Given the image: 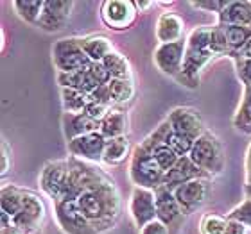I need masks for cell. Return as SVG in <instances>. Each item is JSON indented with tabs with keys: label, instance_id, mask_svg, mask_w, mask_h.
Instances as JSON below:
<instances>
[{
	"label": "cell",
	"instance_id": "1",
	"mask_svg": "<svg viewBox=\"0 0 251 234\" xmlns=\"http://www.w3.org/2000/svg\"><path fill=\"white\" fill-rule=\"evenodd\" d=\"M77 204L84 216L99 229H108L121 213V198L113 182L108 181L102 186L88 190L77 198Z\"/></svg>",
	"mask_w": 251,
	"mask_h": 234
},
{
	"label": "cell",
	"instance_id": "2",
	"mask_svg": "<svg viewBox=\"0 0 251 234\" xmlns=\"http://www.w3.org/2000/svg\"><path fill=\"white\" fill-rule=\"evenodd\" d=\"M68 163H70V175H68L67 188H65L63 197L59 200H77L84 191L95 190V188L102 186L104 182L110 181L104 173H100L99 170L88 167L84 161H79L75 157Z\"/></svg>",
	"mask_w": 251,
	"mask_h": 234
},
{
	"label": "cell",
	"instance_id": "3",
	"mask_svg": "<svg viewBox=\"0 0 251 234\" xmlns=\"http://www.w3.org/2000/svg\"><path fill=\"white\" fill-rule=\"evenodd\" d=\"M210 29L212 27H198L190 32L185 48L183 75L194 79L204 68V64L214 58V52L210 48Z\"/></svg>",
	"mask_w": 251,
	"mask_h": 234
},
{
	"label": "cell",
	"instance_id": "4",
	"mask_svg": "<svg viewBox=\"0 0 251 234\" xmlns=\"http://www.w3.org/2000/svg\"><path fill=\"white\" fill-rule=\"evenodd\" d=\"M188 157L198 168H201L206 175H217L225 168V154L221 141L212 132H204L194 141V147Z\"/></svg>",
	"mask_w": 251,
	"mask_h": 234
},
{
	"label": "cell",
	"instance_id": "5",
	"mask_svg": "<svg viewBox=\"0 0 251 234\" xmlns=\"http://www.w3.org/2000/svg\"><path fill=\"white\" fill-rule=\"evenodd\" d=\"M129 177L133 184L138 188H147V190H158L163 184V172L160 165L154 161L152 154L142 145H138L133 152L129 165Z\"/></svg>",
	"mask_w": 251,
	"mask_h": 234
},
{
	"label": "cell",
	"instance_id": "6",
	"mask_svg": "<svg viewBox=\"0 0 251 234\" xmlns=\"http://www.w3.org/2000/svg\"><path fill=\"white\" fill-rule=\"evenodd\" d=\"M54 64L58 68V73H74L81 72L92 64L90 58L83 48V43L77 38H65L54 45L52 50Z\"/></svg>",
	"mask_w": 251,
	"mask_h": 234
},
{
	"label": "cell",
	"instance_id": "7",
	"mask_svg": "<svg viewBox=\"0 0 251 234\" xmlns=\"http://www.w3.org/2000/svg\"><path fill=\"white\" fill-rule=\"evenodd\" d=\"M56 220L63 233L67 234H97V227L90 222L79 208L77 200H58L54 202Z\"/></svg>",
	"mask_w": 251,
	"mask_h": 234
},
{
	"label": "cell",
	"instance_id": "8",
	"mask_svg": "<svg viewBox=\"0 0 251 234\" xmlns=\"http://www.w3.org/2000/svg\"><path fill=\"white\" fill-rule=\"evenodd\" d=\"M138 9L131 0H106L100 5V18L113 31L129 29L136 20Z\"/></svg>",
	"mask_w": 251,
	"mask_h": 234
},
{
	"label": "cell",
	"instance_id": "9",
	"mask_svg": "<svg viewBox=\"0 0 251 234\" xmlns=\"http://www.w3.org/2000/svg\"><path fill=\"white\" fill-rule=\"evenodd\" d=\"M129 213L138 229H142V227H146L147 224L158 220L156 193H154V190L135 186V190L131 193Z\"/></svg>",
	"mask_w": 251,
	"mask_h": 234
},
{
	"label": "cell",
	"instance_id": "10",
	"mask_svg": "<svg viewBox=\"0 0 251 234\" xmlns=\"http://www.w3.org/2000/svg\"><path fill=\"white\" fill-rule=\"evenodd\" d=\"M210 193V181L208 179H194L179 188L174 190V197L178 200L179 208L183 211V214L196 213L208 198Z\"/></svg>",
	"mask_w": 251,
	"mask_h": 234
},
{
	"label": "cell",
	"instance_id": "11",
	"mask_svg": "<svg viewBox=\"0 0 251 234\" xmlns=\"http://www.w3.org/2000/svg\"><path fill=\"white\" fill-rule=\"evenodd\" d=\"M68 175H70V163L68 161L47 163L40 175V186H42L43 193L54 198V202L59 200L67 188Z\"/></svg>",
	"mask_w": 251,
	"mask_h": 234
},
{
	"label": "cell",
	"instance_id": "12",
	"mask_svg": "<svg viewBox=\"0 0 251 234\" xmlns=\"http://www.w3.org/2000/svg\"><path fill=\"white\" fill-rule=\"evenodd\" d=\"M106 143L108 140L102 136V132H92L68 141V152L79 161L99 163L104 157Z\"/></svg>",
	"mask_w": 251,
	"mask_h": 234
},
{
	"label": "cell",
	"instance_id": "13",
	"mask_svg": "<svg viewBox=\"0 0 251 234\" xmlns=\"http://www.w3.org/2000/svg\"><path fill=\"white\" fill-rule=\"evenodd\" d=\"M167 122L171 124V129L176 132V134L183 136L187 140L196 141L199 136H203L206 130H204L203 120L199 118V115L194 109H188V107H178L174 109L171 115H169Z\"/></svg>",
	"mask_w": 251,
	"mask_h": 234
},
{
	"label": "cell",
	"instance_id": "14",
	"mask_svg": "<svg viewBox=\"0 0 251 234\" xmlns=\"http://www.w3.org/2000/svg\"><path fill=\"white\" fill-rule=\"evenodd\" d=\"M43 216H45V206H43L42 198L32 193H25L24 206H22L20 213L13 218V224L24 234H32L40 229Z\"/></svg>",
	"mask_w": 251,
	"mask_h": 234
},
{
	"label": "cell",
	"instance_id": "15",
	"mask_svg": "<svg viewBox=\"0 0 251 234\" xmlns=\"http://www.w3.org/2000/svg\"><path fill=\"white\" fill-rule=\"evenodd\" d=\"M185 48H187V42L176 43H163L154 50V63L160 72L165 75H176L183 70V61H185Z\"/></svg>",
	"mask_w": 251,
	"mask_h": 234
},
{
	"label": "cell",
	"instance_id": "16",
	"mask_svg": "<svg viewBox=\"0 0 251 234\" xmlns=\"http://www.w3.org/2000/svg\"><path fill=\"white\" fill-rule=\"evenodd\" d=\"M74 9V2H61V0H47L43 7L42 20L38 23L40 29L47 32H58L67 25L70 13Z\"/></svg>",
	"mask_w": 251,
	"mask_h": 234
},
{
	"label": "cell",
	"instance_id": "17",
	"mask_svg": "<svg viewBox=\"0 0 251 234\" xmlns=\"http://www.w3.org/2000/svg\"><path fill=\"white\" fill-rule=\"evenodd\" d=\"M194 179H208V175L201 168L196 167L190 157L185 156V157H179L178 163L165 173L162 186L169 188L171 191H174L176 188H179L181 184H185L188 181H194Z\"/></svg>",
	"mask_w": 251,
	"mask_h": 234
},
{
	"label": "cell",
	"instance_id": "18",
	"mask_svg": "<svg viewBox=\"0 0 251 234\" xmlns=\"http://www.w3.org/2000/svg\"><path fill=\"white\" fill-rule=\"evenodd\" d=\"M154 193H156L158 220L163 222L167 227L176 225L179 222V218L183 216V211H181L178 200L174 197V191H171L165 186H160L158 190H154Z\"/></svg>",
	"mask_w": 251,
	"mask_h": 234
},
{
	"label": "cell",
	"instance_id": "19",
	"mask_svg": "<svg viewBox=\"0 0 251 234\" xmlns=\"http://www.w3.org/2000/svg\"><path fill=\"white\" fill-rule=\"evenodd\" d=\"M183 20L174 13H162L156 23V38L160 45L163 43H176L183 40Z\"/></svg>",
	"mask_w": 251,
	"mask_h": 234
},
{
	"label": "cell",
	"instance_id": "20",
	"mask_svg": "<svg viewBox=\"0 0 251 234\" xmlns=\"http://www.w3.org/2000/svg\"><path fill=\"white\" fill-rule=\"evenodd\" d=\"M63 130L67 140H75L81 136L92 134V132H100V124L92 120L90 116H86L84 113L81 115H63Z\"/></svg>",
	"mask_w": 251,
	"mask_h": 234
},
{
	"label": "cell",
	"instance_id": "21",
	"mask_svg": "<svg viewBox=\"0 0 251 234\" xmlns=\"http://www.w3.org/2000/svg\"><path fill=\"white\" fill-rule=\"evenodd\" d=\"M219 25H242L251 27V2L239 0L231 2L219 13Z\"/></svg>",
	"mask_w": 251,
	"mask_h": 234
},
{
	"label": "cell",
	"instance_id": "22",
	"mask_svg": "<svg viewBox=\"0 0 251 234\" xmlns=\"http://www.w3.org/2000/svg\"><path fill=\"white\" fill-rule=\"evenodd\" d=\"M58 83L61 84V88L75 89V91H81L84 95L94 93L95 89L99 88V84L95 83V79L90 75L88 68L74 73H58Z\"/></svg>",
	"mask_w": 251,
	"mask_h": 234
},
{
	"label": "cell",
	"instance_id": "23",
	"mask_svg": "<svg viewBox=\"0 0 251 234\" xmlns=\"http://www.w3.org/2000/svg\"><path fill=\"white\" fill-rule=\"evenodd\" d=\"M83 43V48L86 56L90 58L92 63H102L111 52H113V47H111V42L106 36H90L81 40Z\"/></svg>",
	"mask_w": 251,
	"mask_h": 234
},
{
	"label": "cell",
	"instance_id": "24",
	"mask_svg": "<svg viewBox=\"0 0 251 234\" xmlns=\"http://www.w3.org/2000/svg\"><path fill=\"white\" fill-rule=\"evenodd\" d=\"M0 206H2V213L9 214L11 218H15L20 213L24 200H25V191H22L20 188L5 184L2 186V195H0Z\"/></svg>",
	"mask_w": 251,
	"mask_h": 234
},
{
	"label": "cell",
	"instance_id": "25",
	"mask_svg": "<svg viewBox=\"0 0 251 234\" xmlns=\"http://www.w3.org/2000/svg\"><path fill=\"white\" fill-rule=\"evenodd\" d=\"M126 130H127V118L121 111H111L110 115L100 122V132L106 140L122 138L126 136Z\"/></svg>",
	"mask_w": 251,
	"mask_h": 234
},
{
	"label": "cell",
	"instance_id": "26",
	"mask_svg": "<svg viewBox=\"0 0 251 234\" xmlns=\"http://www.w3.org/2000/svg\"><path fill=\"white\" fill-rule=\"evenodd\" d=\"M13 7L22 20H25L27 23H32V25H38L42 20L45 2L43 0H15Z\"/></svg>",
	"mask_w": 251,
	"mask_h": 234
},
{
	"label": "cell",
	"instance_id": "27",
	"mask_svg": "<svg viewBox=\"0 0 251 234\" xmlns=\"http://www.w3.org/2000/svg\"><path fill=\"white\" fill-rule=\"evenodd\" d=\"M129 154V141L126 136L122 138H113V140H108L106 143V150H104V157H102V161L106 165H111V167H115V165H121V163L126 161V157Z\"/></svg>",
	"mask_w": 251,
	"mask_h": 234
},
{
	"label": "cell",
	"instance_id": "28",
	"mask_svg": "<svg viewBox=\"0 0 251 234\" xmlns=\"http://www.w3.org/2000/svg\"><path fill=\"white\" fill-rule=\"evenodd\" d=\"M225 29L226 42L230 47V52L239 54L242 48L246 47V43L251 40V27L242 25H221Z\"/></svg>",
	"mask_w": 251,
	"mask_h": 234
},
{
	"label": "cell",
	"instance_id": "29",
	"mask_svg": "<svg viewBox=\"0 0 251 234\" xmlns=\"http://www.w3.org/2000/svg\"><path fill=\"white\" fill-rule=\"evenodd\" d=\"M61 97H63V109L68 115H81L84 113L86 106H88V95L81 93V91H75V89L70 88H63L61 89Z\"/></svg>",
	"mask_w": 251,
	"mask_h": 234
},
{
	"label": "cell",
	"instance_id": "30",
	"mask_svg": "<svg viewBox=\"0 0 251 234\" xmlns=\"http://www.w3.org/2000/svg\"><path fill=\"white\" fill-rule=\"evenodd\" d=\"M104 66L110 72L111 79H131V66L129 61L119 52H111L104 59Z\"/></svg>",
	"mask_w": 251,
	"mask_h": 234
},
{
	"label": "cell",
	"instance_id": "31",
	"mask_svg": "<svg viewBox=\"0 0 251 234\" xmlns=\"http://www.w3.org/2000/svg\"><path fill=\"white\" fill-rule=\"evenodd\" d=\"M108 88H110L111 99L117 104L129 102L133 99V95H135V86L131 83V79H111Z\"/></svg>",
	"mask_w": 251,
	"mask_h": 234
},
{
	"label": "cell",
	"instance_id": "32",
	"mask_svg": "<svg viewBox=\"0 0 251 234\" xmlns=\"http://www.w3.org/2000/svg\"><path fill=\"white\" fill-rule=\"evenodd\" d=\"M233 124L241 132L251 134V86H246V89H244V99H242L241 107L237 111Z\"/></svg>",
	"mask_w": 251,
	"mask_h": 234
},
{
	"label": "cell",
	"instance_id": "33",
	"mask_svg": "<svg viewBox=\"0 0 251 234\" xmlns=\"http://www.w3.org/2000/svg\"><path fill=\"white\" fill-rule=\"evenodd\" d=\"M228 218H223L219 214L208 213L199 222V233L201 234H225Z\"/></svg>",
	"mask_w": 251,
	"mask_h": 234
},
{
	"label": "cell",
	"instance_id": "34",
	"mask_svg": "<svg viewBox=\"0 0 251 234\" xmlns=\"http://www.w3.org/2000/svg\"><path fill=\"white\" fill-rule=\"evenodd\" d=\"M210 48H212L214 56L230 52V47H228V42H226L225 29L221 25H215L210 29Z\"/></svg>",
	"mask_w": 251,
	"mask_h": 234
},
{
	"label": "cell",
	"instance_id": "35",
	"mask_svg": "<svg viewBox=\"0 0 251 234\" xmlns=\"http://www.w3.org/2000/svg\"><path fill=\"white\" fill-rule=\"evenodd\" d=\"M167 145L171 147L179 157H185L190 154V150H192L194 141L187 140V138H183V136L176 134V132L171 129V132H169V136H167Z\"/></svg>",
	"mask_w": 251,
	"mask_h": 234
},
{
	"label": "cell",
	"instance_id": "36",
	"mask_svg": "<svg viewBox=\"0 0 251 234\" xmlns=\"http://www.w3.org/2000/svg\"><path fill=\"white\" fill-rule=\"evenodd\" d=\"M228 218L237 220V222H241L242 225H246L248 229H251V198H246L244 202L239 204V206L228 214Z\"/></svg>",
	"mask_w": 251,
	"mask_h": 234
},
{
	"label": "cell",
	"instance_id": "37",
	"mask_svg": "<svg viewBox=\"0 0 251 234\" xmlns=\"http://www.w3.org/2000/svg\"><path fill=\"white\" fill-rule=\"evenodd\" d=\"M110 106L106 104H100V102H94V100H88V106H86V109H84V115L90 116L92 120L95 122H102L106 116L110 115Z\"/></svg>",
	"mask_w": 251,
	"mask_h": 234
},
{
	"label": "cell",
	"instance_id": "38",
	"mask_svg": "<svg viewBox=\"0 0 251 234\" xmlns=\"http://www.w3.org/2000/svg\"><path fill=\"white\" fill-rule=\"evenodd\" d=\"M88 72H90V75L95 79V83L99 84V86L110 84L111 75H110V72L106 70L104 63H92V64L88 66Z\"/></svg>",
	"mask_w": 251,
	"mask_h": 234
},
{
	"label": "cell",
	"instance_id": "39",
	"mask_svg": "<svg viewBox=\"0 0 251 234\" xmlns=\"http://www.w3.org/2000/svg\"><path fill=\"white\" fill-rule=\"evenodd\" d=\"M190 5L196 9H203L206 13H217L219 15L221 11L228 5V0H199V2H190Z\"/></svg>",
	"mask_w": 251,
	"mask_h": 234
},
{
	"label": "cell",
	"instance_id": "40",
	"mask_svg": "<svg viewBox=\"0 0 251 234\" xmlns=\"http://www.w3.org/2000/svg\"><path fill=\"white\" fill-rule=\"evenodd\" d=\"M90 100H94V102H100V104H106L110 106L113 104V99H111V93H110V88H108V84H104V86H99V88L95 89L94 93L88 95Z\"/></svg>",
	"mask_w": 251,
	"mask_h": 234
},
{
	"label": "cell",
	"instance_id": "41",
	"mask_svg": "<svg viewBox=\"0 0 251 234\" xmlns=\"http://www.w3.org/2000/svg\"><path fill=\"white\" fill-rule=\"evenodd\" d=\"M140 234H171L169 233V227L160 220H154L151 224H147L146 227H142Z\"/></svg>",
	"mask_w": 251,
	"mask_h": 234
},
{
	"label": "cell",
	"instance_id": "42",
	"mask_svg": "<svg viewBox=\"0 0 251 234\" xmlns=\"http://www.w3.org/2000/svg\"><path fill=\"white\" fill-rule=\"evenodd\" d=\"M237 68H239V75H241L242 83L246 84V86H251V61L239 59Z\"/></svg>",
	"mask_w": 251,
	"mask_h": 234
},
{
	"label": "cell",
	"instance_id": "43",
	"mask_svg": "<svg viewBox=\"0 0 251 234\" xmlns=\"http://www.w3.org/2000/svg\"><path fill=\"white\" fill-rule=\"evenodd\" d=\"M9 149H7V141L2 140V163H0V173L2 175H5V173L9 172V167H11V163H9Z\"/></svg>",
	"mask_w": 251,
	"mask_h": 234
},
{
	"label": "cell",
	"instance_id": "44",
	"mask_svg": "<svg viewBox=\"0 0 251 234\" xmlns=\"http://www.w3.org/2000/svg\"><path fill=\"white\" fill-rule=\"evenodd\" d=\"M225 234H248V227L246 225H242L241 222H237V220L228 218Z\"/></svg>",
	"mask_w": 251,
	"mask_h": 234
},
{
	"label": "cell",
	"instance_id": "45",
	"mask_svg": "<svg viewBox=\"0 0 251 234\" xmlns=\"http://www.w3.org/2000/svg\"><path fill=\"white\" fill-rule=\"evenodd\" d=\"M246 186H251V145L246 152Z\"/></svg>",
	"mask_w": 251,
	"mask_h": 234
},
{
	"label": "cell",
	"instance_id": "46",
	"mask_svg": "<svg viewBox=\"0 0 251 234\" xmlns=\"http://www.w3.org/2000/svg\"><path fill=\"white\" fill-rule=\"evenodd\" d=\"M235 56L239 59H246V61H251V40L246 43V47L242 48V50L239 54H235Z\"/></svg>",
	"mask_w": 251,
	"mask_h": 234
},
{
	"label": "cell",
	"instance_id": "47",
	"mask_svg": "<svg viewBox=\"0 0 251 234\" xmlns=\"http://www.w3.org/2000/svg\"><path fill=\"white\" fill-rule=\"evenodd\" d=\"M2 234H24L15 224H11L9 227H2Z\"/></svg>",
	"mask_w": 251,
	"mask_h": 234
},
{
	"label": "cell",
	"instance_id": "48",
	"mask_svg": "<svg viewBox=\"0 0 251 234\" xmlns=\"http://www.w3.org/2000/svg\"><path fill=\"white\" fill-rule=\"evenodd\" d=\"M136 9L142 11V9H147V7H151V5H154V2H135Z\"/></svg>",
	"mask_w": 251,
	"mask_h": 234
},
{
	"label": "cell",
	"instance_id": "49",
	"mask_svg": "<svg viewBox=\"0 0 251 234\" xmlns=\"http://www.w3.org/2000/svg\"><path fill=\"white\" fill-rule=\"evenodd\" d=\"M244 193H246L248 198H251V186H244Z\"/></svg>",
	"mask_w": 251,
	"mask_h": 234
}]
</instances>
